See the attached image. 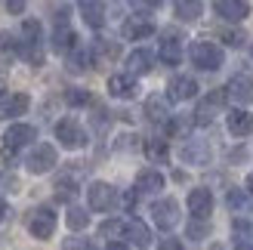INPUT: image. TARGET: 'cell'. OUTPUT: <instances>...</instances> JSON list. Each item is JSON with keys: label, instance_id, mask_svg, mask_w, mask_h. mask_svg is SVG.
Listing matches in <instances>:
<instances>
[{"label": "cell", "instance_id": "cell-28", "mask_svg": "<svg viewBox=\"0 0 253 250\" xmlns=\"http://www.w3.org/2000/svg\"><path fill=\"white\" fill-rule=\"evenodd\" d=\"M145 158L151 161V164H164V161L170 158V148H167V142L164 139H145Z\"/></svg>", "mask_w": 253, "mask_h": 250}, {"label": "cell", "instance_id": "cell-27", "mask_svg": "<svg viewBox=\"0 0 253 250\" xmlns=\"http://www.w3.org/2000/svg\"><path fill=\"white\" fill-rule=\"evenodd\" d=\"M28 105H31V99L25 96V93H12L6 102H3V118H19V115H25V111H28Z\"/></svg>", "mask_w": 253, "mask_h": 250}, {"label": "cell", "instance_id": "cell-41", "mask_svg": "<svg viewBox=\"0 0 253 250\" xmlns=\"http://www.w3.org/2000/svg\"><path fill=\"white\" fill-rule=\"evenodd\" d=\"M6 9L12 16H19V12H25V0H6Z\"/></svg>", "mask_w": 253, "mask_h": 250}, {"label": "cell", "instance_id": "cell-19", "mask_svg": "<svg viewBox=\"0 0 253 250\" xmlns=\"http://www.w3.org/2000/svg\"><path fill=\"white\" fill-rule=\"evenodd\" d=\"M121 34L126 37V41H142V37H151V34H155V25H151V22L145 19V12H142V16L126 19L124 28H121Z\"/></svg>", "mask_w": 253, "mask_h": 250}, {"label": "cell", "instance_id": "cell-20", "mask_svg": "<svg viewBox=\"0 0 253 250\" xmlns=\"http://www.w3.org/2000/svg\"><path fill=\"white\" fill-rule=\"evenodd\" d=\"M124 238L133 241L136 247H148L151 244V232L142 219H124Z\"/></svg>", "mask_w": 253, "mask_h": 250}, {"label": "cell", "instance_id": "cell-44", "mask_svg": "<svg viewBox=\"0 0 253 250\" xmlns=\"http://www.w3.org/2000/svg\"><path fill=\"white\" fill-rule=\"evenodd\" d=\"M105 250H126V244H121V241H108Z\"/></svg>", "mask_w": 253, "mask_h": 250}, {"label": "cell", "instance_id": "cell-2", "mask_svg": "<svg viewBox=\"0 0 253 250\" xmlns=\"http://www.w3.org/2000/svg\"><path fill=\"white\" fill-rule=\"evenodd\" d=\"M188 56H192V65L201 68V71H219L222 68V49L216 43H210V41H195L192 49H188Z\"/></svg>", "mask_w": 253, "mask_h": 250}, {"label": "cell", "instance_id": "cell-6", "mask_svg": "<svg viewBox=\"0 0 253 250\" xmlns=\"http://www.w3.org/2000/svg\"><path fill=\"white\" fill-rule=\"evenodd\" d=\"M28 232H31V238H37V241L53 238V232H56V213H53L49 207L31 210V216H28Z\"/></svg>", "mask_w": 253, "mask_h": 250}, {"label": "cell", "instance_id": "cell-7", "mask_svg": "<svg viewBox=\"0 0 253 250\" xmlns=\"http://www.w3.org/2000/svg\"><path fill=\"white\" fill-rule=\"evenodd\" d=\"M25 164H28V170L34 173V176H41V173H49L59 164V155H56V148L49 145V142H41V145L31 148V155H28Z\"/></svg>", "mask_w": 253, "mask_h": 250}, {"label": "cell", "instance_id": "cell-15", "mask_svg": "<svg viewBox=\"0 0 253 250\" xmlns=\"http://www.w3.org/2000/svg\"><path fill=\"white\" fill-rule=\"evenodd\" d=\"M213 210V195L210 189H192L188 192V213L198 216V219H207Z\"/></svg>", "mask_w": 253, "mask_h": 250}, {"label": "cell", "instance_id": "cell-3", "mask_svg": "<svg viewBox=\"0 0 253 250\" xmlns=\"http://www.w3.org/2000/svg\"><path fill=\"white\" fill-rule=\"evenodd\" d=\"M37 139V130L31 127V124H12V127L3 133V142H0V155L3 158H16V152L19 148H25V145H31Z\"/></svg>", "mask_w": 253, "mask_h": 250}, {"label": "cell", "instance_id": "cell-11", "mask_svg": "<svg viewBox=\"0 0 253 250\" xmlns=\"http://www.w3.org/2000/svg\"><path fill=\"white\" fill-rule=\"evenodd\" d=\"M213 12L225 22H244L250 16V3L247 0H219V3H213Z\"/></svg>", "mask_w": 253, "mask_h": 250}, {"label": "cell", "instance_id": "cell-34", "mask_svg": "<svg viewBox=\"0 0 253 250\" xmlns=\"http://www.w3.org/2000/svg\"><path fill=\"white\" fill-rule=\"evenodd\" d=\"M65 102H68V105H74V108L90 105V93H86V90H78V86H74V90H68V93H65Z\"/></svg>", "mask_w": 253, "mask_h": 250}, {"label": "cell", "instance_id": "cell-40", "mask_svg": "<svg viewBox=\"0 0 253 250\" xmlns=\"http://www.w3.org/2000/svg\"><path fill=\"white\" fill-rule=\"evenodd\" d=\"M62 250H93V244H90V241H84V238H68Z\"/></svg>", "mask_w": 253, "mask_h": 250}, {"label": "cell", "instance_id": "cell-38", "mask_svg": "<svg viewBox=\"0 0 253 250\" xmlns=\"http://www.w3.org/2000/svg\"><path fill=\"white\" fill-rule=\"evenodd\" d=\"M0 53H19V41H12L9 34H0Z\"/></svg>", "mask_w": 253, "mask_h": 250}, {"label": "cell", "instance_id": "cell-14", "mask_svg": "<svg viewBox=\"0 0 253 250\" xmlns=\"http://www.w3.org/2000/svg\"><path fill=\"white\" fill-rule=\"evenodd\" d=\"M158 56H161L164 65H179V62H182V41H179V37H176L173 31H167V34L161 37Z\"/></svg>", "mask_w": 253, "mask_h": 250}, {"label": "cell", "instance_id": "cell-46", "mask_svg": "<svg viewBox=\"0 0 253 250\" xmlns=\"http://www.w3.org/2000/svg\"><path fill=\"white\" fill-rule=\"evenodd\" d=\"M0 99H3V83H0Z\"/></svg>", "mask_w": 253, "mask_h": 250}, {"label": "cell", "instance_id": "cell-35", "mask_svg": "<svg viewBox=\"0 0 253 250\" xmlns=\"http://www.w3.org/2000/svg\"><path fill=\"white\" fill-rule=\"evenodd\" d=\"M219 37H222V41L229 43V46H244V43H247V34H244V31H238V28H225Z\"/></svg>", "mask_w": 253, "mask_h": 250}, {"label": "cell", "instance_id": "cell-13", "mask_svg": "<svg viewBox=\"0 0 253 250\" xmlns=\"http://www.w3.org/2000/svg\"><path fill=\"white\" fill-rule=\"evenodd\" d=\"M78 46V34L68 28V19H56V31H53V49L62 56H68Z\"/></svg>", "mask_w": 253, "mask_h": 250}, {"label": "cell", "instance_id": "cell-23", "mask_svg": "<svg viewBox=\"0 0 253 250\" xmlns=\"http://www.w3.org/2000/svg\"><path fill=\"white\" fill-rule=\"evenodd\" d=\"M229 133L238 136V139H241V136H250L253 133V115H247L244 108H235L229 115Z\"/></svg>", "mask_w": 253, "mask_h": 250}, {"label": "cell", "instance_id": "cell-29", "mask_svg": "<svg viewBox=\"0 0 253 250\" xmlns=\"http://www.w3.org/2000/svg\"><path fill=\"white\" fill-rule=\"evenodd\" d=\"M118 43L115 41H96L93 43V62H99V65H102V62H111V59H118Z\"/></svg>", "mask_w": 253, "mask_h": 250}, {"label": "cell", "instance_id": "cell-36", "mask_svg": "<svg viewBox=\"0 0 253 250\" xmlns=\"http://www.w3.org/2000/svg\"><path fill=\"white\" fill-rule=\"evenodd\" d=\"M207 222L204 219H198L195 216V222H192V226H188V238H195V241H201V238H207Z\"/></svg>", "mask_w": 253, "mask_h": 250}, {"label": "cell", "instance_id": "cell-30", "mask_svg": "<svg viewBox=\"0 0 253 250\" xmlns=\"http://www.w3.org/2000/svg\"><path fill=\"white\" fill-rule=\"evenodd\" d=\"M93 62V49H81V46H74L71 53H68V68L74 71V74H81V71H86V65Z\"/></svg>", "mask_w": 253, "mask_h": 250}, {"label": "cell", "instance_id": "cell-9", "mask_svg": "<svg viewBox=\"0 0 253 250\" xmlns=\"http://www.w3.org/2000/svg\"><path fill=\"white\" fill-rule=\"evenodd\" d=\"M225 99H229L225 90H213L210 96H204V99H201V105L195 108V124H213V118H216L219 108L225 105Z\"/></svg>", "mask_w": 253, "mask_h": 250}, {"label": "cell", "instance_id": "cell-25", "mask_svg": "<svg viewBox=\"0 0 253 250\" xmlns=\"http://www.w3.org/2000/svg\"><path fill=\"white\" fill-rule=\"evenodd\" d=\"M173 12L179 22H195L201 19V12H204V3L201 0H173Z\"/></svg>", "mask_w": 253, "mask_h": 250}, {"label": "cell", "instance_id": "cell-21", "mask_svg": "<svg viewBox=\"0 0 253 250\" xmlns=\"http://www.w3.org/2000/svg\"><path fill=\"white\" fill-rule=\"evenodd\" d=\"M145 118L151 121V124H167L170 121V105H167V99L164 96H148L145 99Z\"/></svg>", "mask_w": 253, "mask_h": 250}, {"label": "cell", "instance_id": "cell-32", "mask_svg": "<svg viewBox=\"0 0 253 250\" xmlns=\"http://www.w3.org/2000/svg\"><path fill=\"white\" fill-rule=\"evenodd\" d=\"M65 222H68L71 232H84L86 226H90V213H86V210H81V207H71L68 213H65Z\"/></svg>", "mask_w": 253, "mask_h": 250}, {"label": "cell", "instance_id": "cell-31", "mask_svg": "<svg viewBox=\"0 0 253 250\" xmlns=\"http://www.w3.org/2000/svg\"><path fill=\"white\" fill-rule=\"evenodd\" d=\"M53 189H56V198H59V201H74V198H78V185H74L71 176H59Z\"/></svg>", "mask_w": 253, "mask_h": 250}, {"label": "cell", "instance_id": "cell-45", "mask_svg": "<svg viewBox=\"0 0 253 250\" xmlns=\"http://www.w3.org/2000/svg\"><path fill=\"white\" fill-rule=\"evenodd\" d=\"M247 192L253 195V173H250V176H247Z\"/></svg>", "mask_w": 253, "mask_h": 250}, {"label": "cell", "instance_id": "cell-17", "mask_svg": "<svg viewBox=\"0 0 253 250\" xmlns=\"http://www.w3.org/2000/svg\"><path fill=\"white\" fill-rule=\"evenodd\" d=\"M182 161L185 164H195V167H204V164H210V145L207 142H201V139H188L185 145H182Z\"/></svg>", "mask_w": 253, "mask_h": 250}, {"label": "cell", "instance_id": "cell-18", "mask_svg": "<svg viewBox=\"0 0 253 250\" xmlns=\"http://www.w3.org/2000/svg\"><path fill=\"white\" fill-rule=\"evenodd\" d=\"M78 12L90 28H102L105 25V6L102 0H78Z\"/></svg>", "mask_w": 253, "mask_h": 250}, {"label": "cell", "instance_id": "cell-33", "mask_svg": "<svg viewBox=\"0 0 253 250\" xmlns=\"http://www.w3.org/2000/svg\"><path fill=\"white\" fill-rule=\"evenodd\" d=\"M99 235H102V238H124V222L121 219H105L102 226H99Z\"/></svg>", "mask_w": 253, "mask_h": 250}, {"label": "cell", "instance_id": "cell-5", "mask_svg": "<svg viewBox=\"0 0 253 250\" xmlns=\"http://www.w3.org/2000/svg\"><path fill=\"white\" fill-rule=\"evenodd\" d=\"M56 139H59L62 148H68V152H78V148L86 145V133H84V127H81L74 118H65V121L56 124Z\"/></svg>", "mask_w": 253, "mask_h": 250}, {"label": "cell", "instance_id": "cell-16", "mask_svg": "<svg viewBox=\"0 0 253 250\" xmlns=\"http://www.w3.org/2000/svg\"><path fill=\"white\" fill-rule=\"evenodd\" d=\"M225 93H229V99H235V102H250L253 99V78L250 74H235V78L229 81V86H225Z\"/></svg>", "mask_w": 253, "mask_h": 250}, {"label": "cell", "instance_id": "cell-4", "mask_svg": "<svg viewBox=\"0 0 253 250\" xmlns=\"http://www.w3.org/2000/svg\"><path fill=\"white\" fill-rule=\"evenodd\" d=\"M86 201H90V210H96V213H108V210H115V204H118V189L108 185V182H90Z\"/></svg>", "mask_w": 253, "mask_h": 250}, {"label": "cell", "instance_id": "cell-1", "mask_svg": "<svg viewBox=\"0 0 253 250\" xmlns=\"http://www.w3.org/2000/svg\"><path fill=\"white\" fill-rule=\"evenodd\" d=\"M19 56H25L31 65L43 62V46H41V22L25 19L22 22V37H19Z\"/></svg>", "mask_w": 253, "mask_h": 250}, {"label": "cell", "instance_id": "cell-24", "mask_svg": "<svg viewBox=\"0 0 253 250\" xmlns=\"http://www.w3.org/2000/svg\"><path fill=\"white\" fill-rule=\"evenodd\" d=\"M164 189V173L158 170H142L136 176V192H142V195H155Z\"/></svg>", "mask_w": 253, "mask_h": 250}, {"label": "cell", "instance_id": "cell-43", "mask_svg": "<svg viewBox=\"0 0 253 250\" xmlns=\"http://www.w3.org/2000/svg\"><path fill=\"white\" fill-rule=\"evenodd\" d=\"M3 219H9V204L0 201V222H3Z\"/></svg>", "mask_w": 253, "mask_h": 250}, {"label": "cell", "instance_id": "cell-26", "mask_svg": "<svg viewBox=\"0 0 253 250\" xmlns=\"http://www.w3.org/2000/svg\"><path fill=\"white\" fill-rule=\"evenodd\" d=\"M232 232H235V250H253V226L250 222L235 219Z\"/></svg>", "mask_w": 253, "mask_h": 250}, {"label": "cell", "instance_id": "cell-10", "mask_svg": "<svg viewBox=\"0 0 253 250\" xmlns=\"http://www.w3.org/2000/svg\"><path fill=\"white\" fill-rule=\"evenodd\" d=\"M198 96V83L185 74H176V78L167 83V99L170 102H188V99Z\"/></svg>", "mask_w": 253, "mask_h": 250}, {"label": "cell", "instance_id": "cell-8", "mask_svg": "<svg viewBox=\"0 0 253 250\" xmlns=\"http://www.w3.org/2000/svg\"><path fill=\"white\" fill-rule=\"evenodd\" d=\"M151 219H155L158 229H173L179 222V204H176V198H164V201L151 204Z\"/></svg>", "mask_w": 253, "mask_h": 250}, {"label": "cell", "instance_id": "cell-22", "mask_svg": "<svg viewBox=\"0 0 253 250\" xmlns=\"http://www.w3.org/2000/svg\"><path fill=\"white\" fill-rule=\"evenodd\" d=\"M151 65H155V56L148 53V49H133L130 56H126V71L130 74H148L151 71Z\"/></svg>", "mask_w": 253, "mask_h": 250}, {"label": "cell", "instance_id": "cell-39", "mask_svg": "<svg viewBox=\"0 0 253 250\" xmlns=\"http://www.w3.org/2000/svg\"><path fill=\"white\" fill-rule=\"evenodd\" d=\"M229 207H232V210H244V207H247L244 192H229Z\"/></svg>", "mask_w": 253, "mask_h": 250}, {"label": "cell", "instance_id": "cell-37", "mask_svg": "<svg viewBox=\"0 0 253 250\" xmlns=\"http://www.w3.org/2000/svg\"><path fill=\"white\" fill-rule=\"evenodd\" d=\"M130 6H133L136 12H155V9L161 6V0H130Z\"/></svg>", "mask_w": 253, "mask_h": 250}, {"label": "cell", "instance_id": "cell-42", "mask_svg": "<svg viewBox=\"0 0 253 250\" xmlns=\"http://www.w3.org/2000/svg\"><path fill=\"white\" fill-rule=\"evenodd\" d=\"M161 250H182V244L176 241V238H164L161 241Z\"/></svg>", "mask_w": 253, "mask_h": 250}, {"label": "cell", "instance_id": "cell-12", "mask_svg": "<svg viewBox=\"0 0 253 250\" xmlns=\"http://www.w3.org/2000/svg\"><path fill=\"white\" fill-rule=\"evenodd\" d=\"M136 74H111L108 78V96H115V99H133L136 96Z\"/></svg>", "mask_w": 253, "mask_h": 250}]
</instances>
